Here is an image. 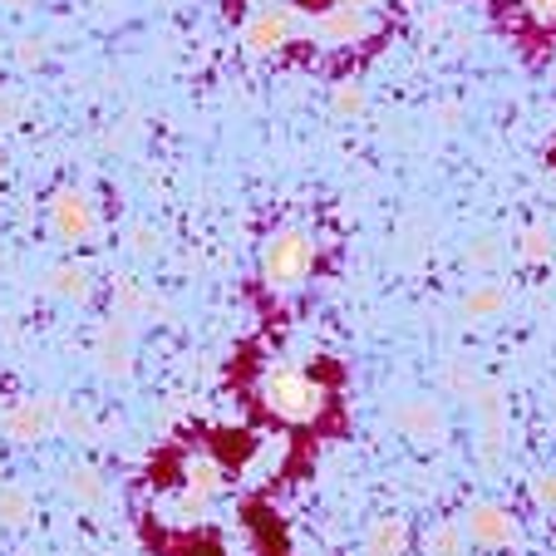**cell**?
<instances>
[{
    "mask_svg": "<svg viewBox=\"0 0 556 556\" xmlns=\"http://www.w3.org/2000/svg\"><path fill=\"white\" fill-rule=\"evenodd\" d=\"M522 5H527V11H532L542 25H556V0H522Z\"/></svg>",
    "mask_w": 556,
    "mask_h": 556,
    "instance_id": "obj_30",
    "label": "cell"
},
{
    "mask_svg": "<svg viewBox=\"0 0 556 556\" xmlns=\"http://www.w3.org/2000/svg\"><path fill=\"white\" fill-rule=\"evenodd\" d=\"M478 379H483V375H478V369H472L468 359H448V365L439 369V384L448 389V394H458V400H468Z\"/></svg>",
    "mask_w": 556,
    "mask_h": 556,
    "instance_id": "obj_24",
    "label": "cell"
},
{
    "mask_svg": "<svg viewBox=\"0 0 556 556\" xmlns=\"http://www.w3.org/2000/svg\"><path fill=\"white\" fill-rule=\"evenodd\" d=\"M35 522V493L25 483H0V527L21 532Z\"/></svg>",
    "mask_w": 556,
    "mask_h": 556,
    "instance_id": "obj_16",
    "label": "cell"
},
{
    "mask_svg": "<svg viewBox=\"0 0 556 556\" xmlns=\"http://www.w3.org/2000/svg\"><path fill=\"white\" fill-rule=\"evenodd\" d=\"M389 429L400 439H409L414 448H443L448 443V414L429 394H409V400H400L389 409Z\"/></svg>",
    "mask_w": 556,
    "mask_h": 556,
    "instance_id": "obj_4",
    "label": "cell"
},
{
    "mask_svg": "<svg viewBox=\"0 0 556 556\" xmlns=\"http://www.w3.org/2000/svg\"><path fill=\"white\" fill-rule=\"evenodd\" d=\"M350 5H359V11H375V5H384V0H350Z\"/></svg>",
    "mask_w": 556,
    "mask_h": 556,
    "instance_id": "obj_31",
    "label": "cell"
},
{
    "mask_svg": "<svg viewBox=\"0 0 556 556\" xmlns=\"http://www.w3.org/2000/svg\"><path fill=\"white\" fill-rule=\"evenodd\" d=\"M5 173H11V157L0 153V182H5Z\"/></svg>",
    "mask_w": 556,
    "mask_h": 556,
    "instance_id": "obj_32",
    "label": "cell"
},
{
    "mask_svg": "<svg viewBox=\"0 0 556 556\" xmlns=\"http://www.w3.org/2000/svg\"><path fill=\"white\" fill-rule=\"evenodd\" d=\"M375 35V15L350 5V0H336L320 15H305V40L326 45V50H350V45L369 40Z\"/></svg>",
    "mask_w": 556,
    "mask_h": 556,
    "instance_id": "obj_5",
    "label": "cell"
},
{
    "mask_svg": "<svg viewBox=\"0 0 556 556\" xmlns=\"http://www.w3.org/2000/svg\"><path fill=\"white\" fill-rule=\"evenodd\" d=\"M532 503L546 507V513H556V472H536L532 478Z\"/></svg>",
    "mask_w": 556,
    "mask_h": 556,
    "instance_id": "obj_28",
    "label": "cell"
},
{
    "mask_svg": "<svg viewBox=\"0 0 556 556\" xmlns=\"http://www.w3.org/2000/svg\"><path fill=\"white\" fill-rule=\"evenodd\" d=\"M458 118H463V104H453V99L448 104H433V124L439 128H458Z\"/></svg>",
    "mask_w": 556,
    "mask_h": 556,
    "instance_id": "obj_29",
    "label": "cell"
},
{
    "mask_svg": "<svg viewBox=\"0 0 556 556\" xmlns=\"http://www.w3.org/2000/svg\"><path fill=\"white\" fill-rule=\"evenodd\" d=\"M118 320H128V326H138V320H163L168 315V301L153 291V286H143L138 276H118L114 281V311Z\"/></svg>",
    "mask_w": 556,
    "mask_h": 556,
    "instance_id": "obj_10",
    "label": "cell"
},
{
    "mask_svg": "<svg viewBox=\"0 0 556 556\" xmlns=\"http://www.w3.org/2000/svg\"><path fill=\"white\" fill-rule=\"evenodd\" d=\"M409 517L400 513H384L369 522L365 532V556H409Z\"/></svg>",
    "mask_w": 556,
    "mask_h": 556,
    "instance_id": "obj_14",
    "label": "cell"
},
{
    "mask_svg": "<svg viewBox=\"0 0 556 556\" xmlns=\"http://www.w3.org/2000/svg\"><path fill=\"white\" fill-rule=\"evenodd\" d=\"M463 262H468V271H493V266L503 262V242H497V237H478V242L463 252Z\"/></svg>",
    "mask_w": 556,
    "mask_h": 556,
    "instance_id": "obj_25",
    "label": "cell"
},
{
    "mask_svg": "<svg viewBox=\"0 0 556 556\" xmlns=\"http://www.w3.org/2000/svg\"><path fill=\"white\" fill-rule=\"evenodd\" d=\"M134 336H138V326H128L118 315H109L104 326L94 330V369L104 379H114V384L134 379Z\"/></svg>",
    "mask_w": 556,
    "mask_h": 556,
    "instance_id": "obj_9",
    "label": "cell"
},
{
    "mask_svg": "<svg viewBox=\"0 0 556 556\" xmlns=\"http://www.w3.org/2000/svg\"><path fill=\"white\" fill-rule=\"evenodd\" d=\"M124 247H128V256H138V262H153V256L163 252V231H157L153 222H128Z\"/></svg>",
    "mask_w": 556,
    "mask_h": 556,
    "instance_id": "obj_21",
    "label": "cell"
},
{
    "mask_svg": "<svg viewBox=\"0 0 556 556\" xmlns=\"http://www.w3.org/2000/svg\"><path fill=\"white\" fill-rule=\"evenodd\" d=\"M315 271V237L305 227H276L262 242V281L271 291H301Z\"/></svg>",
    "mask_w": 556,
    "mask_h": 556,
    "instance_id": "obj_2",
    "label": "cell"
},
{
    "mask_svg": "<svg viewBox=\"0 0 556 556\" xmlns=\"http://www.w3.org/2000/svg\"><path fill=\"white\" fill-rule=\"evenodd\" d=\"M330 109H336L340 118H365L369 114L365 85H355V79H340V85H330Z\"/></svg>",
    "mask_w": 556,
    "mask_h": 556,
    "instance_id": "obj_22",
    "label": "cell"
},
{
    "mask_svg": "<svg viewBox=\"0 0 556 556\" xmlns=\"http://www.w3.org/2000/svg\"><path fill=\"white\" fill-rule=\"evenodd\" d=\"M295 35H305V15L295 11V5H266V11H256L252 21H247L242 45H247V54H256V60H271V54H281L286 45L295 40Z\"/></svg>",
    "mask_w": 556,
    "mask_h": 556,
    "instance_id": "obj_6",
    "label": "cell"
},
{
    "mask_svg": "<svg viewBox=\"0 0 556 556\" xmlns=\"http://www.w3.org/2000/svg\"><path fill=\"white\" fill-rule=\"evenodd\" d=\"M507 301H513V291H507V281H472L468 291H463V315H468L472 326H493L497 315L507 311Z\"/></svg>",
    "mask_w": 556,
    "mask_h": 556,
    "instance_id": "obj_11",
    "label": "cell"
},
{
    "mask_svg": "<svg viewBox=\"0 0 556 556\" xmlns=\"http://www.w3.org/2000/svg\"><path fill=\"white\" fill-rule=\"evenodd\" d=\"M281 463H286V439H256V453L247 458V468H242V478L247 483H266V478H276L281 472Z\"/></svg>",
    "mask_w": 556,
    "mask_h": 556,
    "instance_id": "obj_17",
    "label": "cell"
},
{
    "mask_svg": "<svg viewBox=\"0 0 556 556\" xmlns=\"http://www.w3.org/2000/svg\"><path fill=\"white\" fill-rule=\"evenodd\" d=\"M178 472H182V493L202 497V503H212V497L227 488V468H222L212 453H188Z\"/></svg>",
    "mask_w": 556,
    "mask_h": 556,
    "instance_id": "obj_12",
    "label": "cell"
},
{
    "mask_svg": "<svg viewBox=\"0 0 556 556\" xmlns=\"http://www.w3.org/2000/svg\"><path fill=\"white\" fill-rule=\"evenodd\" d=\"M45 217H50L54 237L70 242V247H94L99 231H104V222H99L89 192H79V188H54L50 202H45Z\"/></svg>",
    "mask_w": 556,
    "mask_h": 556,
    "instance_id": "obj_3",
    "label": "cell"
},
{
    "mask_svg": "<svg viewBox=\"0 0 556 556\" xmlns=\"http://www.w3.org/2000/svg\"><path fill=\"white\" fill-rule=\"evenodd\" d=\"M458 527L468 542L488 546V552H503V546L522 542V527H517V517L507 513L503 503H468V513L458 517Z\"/></svg>",
    "mask_w": 556,
    "mask_h": 556,
    "instance_id": "obj_8",
    "label": "cell"
},
{
    "mask_svg": "<svg viewBox=\"0 0 556 556\" xmlns=\"http://www.w3.org/2000/svg\"><path fill=\"white\" fill-rule=\"evenodd\" d=\"M45 54H50V50H45V40H40V35H25V40H15L11 60L21 64V70H40V64H45Z\"/></svg>",
    "mask_w": 556,
    "mask_h": 556,
    "instance_id": "obj_26",
    "label": "cell"
},
{
    "mask_svg": "<svg viewBox=\"0 0 556 556\" xmlns=\"http://www.w3.org/2000/svg\"><path fill=\"white\" fill-rule=\"evenodd\" d=\"M256 400H262L266 414H276V419H286V424H315L326 414L330 394H326V384L315 375H305V369L271 365L256 379Z\"/></svg>",
    "mask_w": 556,
    "mask_h": 556,
    "instance_id": "obj_1",
    "label": "cell"
},
{
    "mask_svg": "<svg viewBox=\"0 0 556 556\" xmlns=\"http://www.w3.org/2000/svg\"><path fill=\"white\" fill-rule=\"evenodd\" d=\"M60 493L70 497L74 507H99L104 503V478H99V468H89V463H70L64 468V478H60Z\"/></svg>",
    "mask_w": 556,
    "mask_h": 556,
    "instance_id": "obj_15",
    "label": "cell"
},
{
    "mask_svg": "<svg viewBox=\"0 0 556 556\" xmlns=\"http://www.w3.org/2000/svg\"><path fill=\"white\" fill-rule=\"evenodd\" d=\"M15 556H40V552H35V546H21V552H15Z\"/></svg>",
    "mask_w": 556,
    "mask_h": 556,
    "instance_id": "obj_33",
    "label": "cell"
},
{
    "mask_svg": "<svg viewBox=\"0 0 556 556\" xmlns=\"http://www.w3.org/2000/svg\"><path fill=\"white\" fill-rule=\"evenodd\" d=\"M424 556H468V536H463L458 517H443L424 532Z\"/></svg>",
    "mask_w": 556,
    "mask_h": 556,
    "instance_id": "obj_20",
    "label": "cell"
},
{
    "mask_svg": "<svg viewBox=\"0 0 556 556\" xmlns=\"http://www.w3.org/2000/svg\"><path fill=\"white\" fill-rule=\"evenodd\" d=\"M45 291L70 305H89V295H94V271H89L85 262H60L45 271Z\"/></svg>",
    "mask_w": 556,
    "mask_h": 556,
    "instance_id": "obj_13",
    "label": "cell"
},
{
    "mask_svg": "<svg viewBox=\"0 0 556 556\" xmlns=\"http://www.w3.org/2000/svg\"><path fill=\"white\" fill-rule=\"evenodd\" d=\"M54 433H64V439H79V443H94L99 439V424L89 419L79 404H70V400H60V394H54Z\"/></svg>",
    "mask_w": 556,
    "mask_h": 556,
    "instance_id": "obj_19",
    "label": "cell"
},
{
    "mask_svg": "<svg viewBox=\"0 0 556 556\" xmlns=\"http://www.w3.org/2000/svg\"><path fill=\"white\" fill-rule=\"evenodd\" d=\"M517 256H522L527 266H542L556 256V227H546V222H527L522 237H517Z\"/></svg>",
    "mask_w": 556,
    "mask_h": 556,
    "instance_id": "obj_18",
    "label": "cell"
},
{
    "mask_svg": "<svg viewBox=\"0 0 556 556\" xmlns=\"http://www.w3.org/2000/svg\"><path fill=\"white\" fill-rule=\"evenodd\" d=\"M173 522H182V527L207 522V503H202V497H192V493H182L178 503H173Z\"/></svg>",
    "mask_w": 556,
    "mask_h": 556,
    "instance_id": "obj_27",
    "label": "cell"
},
{
    "mask_svg": "<svg viewBox=\"0 0 556 556\" xmlns=\"http://www.w3.org/2000/svg\"><path fill=\"white\" fill-rule=\"evenodd\" d=\"M0 433L21 448L54 439V394H21L0 409Z\"/></svg>",
    "mask_w": 556,
    "mask_h": 556,
    "instance_id": "obj_7",
    "label": "cell"
},
{
    "mask_svg": "<svg viewBox=\"0 0 556 556\" xmlns=\"http://www.w3.org/2000/svg\"><path fill=\"white\" fill-rule=\"evenodd\" d=\"M25 118H30V94L15 85H0V134H15Z\"/></svg>",
    "mask_w": 556,
    "mask_h": 556,
    "instance_id": "obj_23",
    "label": "cell"
}]
</instances>
